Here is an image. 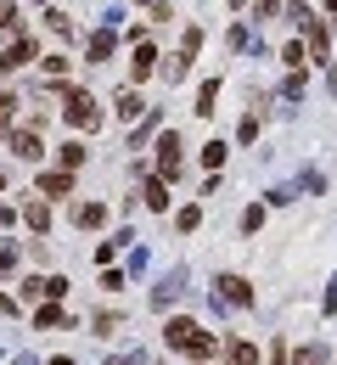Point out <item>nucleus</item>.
Segmentation results:
<instances>
[{"label":"nucleus","mask_w":337,"mask_h":365,"mask_svg":"<svg viewBox=\"0 0 337 365\" xmlns=\"http://www.w3.org/2000/svg\"><path fill=\"white\" fill-rule=\"evenodd\" d=\"M292 365H326V343H309V349H298Z\"/></svg>","instance_id":"20"},{"label":"nucleus","mask_w":337,"mask_h":365,"mask_svg":"<svg viewBox=\"0 0 337 365\" xmlns=\"http://www.w3.org/2000/svg\"><path fill=\"white\" fill-rule=\"evenodd\" d=\"M17 101H11V91H0V124H6V113H11Z\"/></svg>","instance_id":"33"},{"label":"nucleus","mask_w":337,"mask_h":365,"mask_svg":"<svg viewBox=\"0 0 337 365\" xmlns=\"http://www.w3.org/2000/svg\"><path fill=\"white\" fill-rule=\"evenodd\" d=\"M225 365H259V349H253V343H231V349H225Z\"/></svg>","instance_id":"17"},{"label":"nucleus","mask_w":337,"mask_h":365,"mask_svg":"<svg viewBox=\"0 0 337 365\" xmlns=\"http://www.w3.org/2000/svg\"><path fill=\"white\" fill-rule=\"evenodd\" d=\"M146 208H157V214L169 208V185L163 180H146Z\"/></svg>","instance_id":"19"},{"label":"nucleus","mask_w":337,"mask_h":365,"mask_svg":"<svg viewBox=\"0 0 337 365\" xmlns=\"http://www.w3.org/2000/svg\"><path fill=\"white\" fill-rule=\"evenodd\" d=\"M197 46H202V29H186V40H180V51H175V56H169V68H163V73H169V85H175V79H186V68H192Z\"/></svg>","instance_id":"3"},{"label":"nucleus","mask_w":337,"mask_h":365,"mask_svg":"<svg viewBox=\"0 0 337 365\" xmlns=\"http://www.w3.org/2000/svg\"><path fill=\"white\" fill-rule=\"evenodd\" d=\"M247 46H253V34H247V29L237 23V29H231V51H247Z\"/></svg>","instance_id":"31"},{"label":"nucleus","mask_w":337,"mask_h":365,"mask_svg":"<svg viewBox=\"0 0 337 365\" xmlns=\"http://www.w3.org/2000/svg\"><path fill=\"white\" fill-rule=\"evenodd\" d=\"M40 191H46V197H68V191H73V175H62V169H56V175H40Z\"/></svg>","instance_id":"13"},{"label":"nucleus","mask_w":337,"mask_h":365,"mask_svg":"<svg viewBox=\"0 0 337 365\" xmlns=\"http://www.w3.org/2000/svg\"><path fill=\"white\" fill-rule=\"evenodd\" d=\"M56 163H62V175H73V169L85 163V146H79V140H68V146L56 152Z\"/></svg>","instance_id":"15"},{"label":"nucleus","mask_w":337,"mask_h":365,"mask_svg":"<svg viewBox=\"0 0 337 365\" xmlns=\"http://www.w3.org/2000/svg\"><path fill=\"white\" fill-rule=\"evenodd\" d=\"M304 91H309V79H304V73H287V85H281V96H287V101H304Z\"/></svg>","instance_id":"21"},{"label":"nucleus","mask_w":337,"mask_h":365,"mask_svg":"<svg viewBox=\"0 0 337 365\" xmlns=\"http://www.w3.org/2000/svg\"><path fill=\"white\" fill-rule=\"evenodd\" d=\"M152 6H157V0H152Z\"/></svg>","instance_id":"39"},{"label":"nucleus","mask_w":337,"mask_h":365,"mask_svg":"<svg viewBox=\"0 0 337 365\" xmlns=\"http://www.w3.org/2000/svg\"><path fill=\"white\" fill-rule=\"evenodd\" d=\"M259 124H264L259 113H247V118H242V130H237V140H242V146H247V140H259Z\"/></svg>","instance_id":"23"},{"label":"nucleus","mask_w":337,"mask_h":365,"mask_svg":"<svg viewBox=\"0 0 337 365\" xmlns=\"http://www.w3.org/2000/svg\"><path fill=\"white\" fill-rule=\"evenodd\" d=\"M113 331H118V315H113V309H101V315H96V337H113Z\"/></svg>","instance_id":"28"},{"label":"nucleus","mask_w":337,"mask_h":365,"mask_svg":"<svg viewBox=\"0 0 337 365\" xmlns=\"http://www.w3.org/2000/svg\"><path fill=\"white\" fill-rule=\"evenodd\" d=\"M118 242H130V230H124ZM118 242H96V259H101V264H113V259H118Z\"/></svg>","instance_id":"26"},{"label":"nucleus","mask_w":337,"mask_h":365,"mask_svg":"<svg viewBox=\"0 0 337 365\" xmlns=\"http://www.w3.org/2000/svg\"><path fill=\"white\" fill-rule=\"evenodd\" d=\"M326 11H337V0H326Z\"/></svg>","instance_id":"36"},{"label":"nucleus","mask_w":337,"mask_h":365,"mask_svg":"<svg viewBox=\"0 0 337 365\" xmlns=\"http://www.w3.org/2000/svg\"><path fill=\"white\" fill-rule=\"evenodd\" d=\"M281 62H287L292 73H304V46H298V40H292V46H287V51H281Z\"/></svg>","instance_id":"27"},{"label":"nucleus","mask_w":337,"mask_h":365,"mask_svg":"<svg viewBox=\"0 0 337 365\" xmlns=\"http://www.w3.org/2000/svg\"><path fill=\"white\" fill-rule=\"evenodd\" d=\"M73 225L101 230V225H107V208H101V202H73Z\"/></svg>","instance_id":"11"},{"label":"nucleus","mask_w":337,"mask_h":365,"mask_svg":"<svg viewBox=\"0 0 337 365\" xmlns=\"http://www.w3.org/2000/svg\"><path fill=\"white\" fill-rule=\"evenodd\" d=\"M231 6H247V0H231Z\"/></svg>","instance_id":"37"},{"label":"nucleus","mask_w":337,"mask_h":365,"mask_svg":"<svg viewBox=\"0 0 337 365\" xmlns=\"http://www.w3.org/2000/svg\"><path fill=\"white\" fill-rule=\"evenodd\" d=\"M0 185H6V175H0Z\"/></svg>","instance_id":"38"},{"label":"nucleus","mask_w":337,"mask_h":365,"mask_svg":"<svg viewBox=\"0 0 337 365\" xmlns=\"http://www.w3.org/2000/svg\"><path fill=\"white\" fill-rule=\"evenodd\" d=\"M34 326H68V315L56 304H46V309H34Z\"/></svg>","instance_id":"22"},{"label":"nucleus","mask_w":337,"mask_h":365,"mask_svg":"<svg viewBox=\"0 0 337 365\" xmlns=\"http://www.w3.org/2000/svg\"><path fill=\"white\" fill-rule=\"evenodd\" d=\"M163 337H169L175 354H192V360H208V354H214V331H202L197 320H169Z\"/></svg>","instance_id":"1"},{"label":"nucleus","mask_w":337,"mask_h":365,"mask_svg":"<svg viewBox=\"0 0 337 365\" xmlns=\"http://www.w3.org/2000/svg\"><path fill=\"white\" fill-rule=\"evenodd\" d=\"M46 29H51V34H62V40H68V34H73V23H68V17H62V11H46Z\"/></svg>","instance_id":"25"},{"label":"nucleus","mask_w":337,"mask_h":365,"mask_svg":"<svg viewBox=\"0 0 337 365\" xmlns=\"http://www.w3.org/2000/svg\"><path fill=\"white\" fill-rule=\"evenodd\" d=\"M332 96H337V68H332Z\"/></svg>","instance_id":"35"},{"label":"nucleus","mask_w":337,"mask_h":365,"mask_svg":"<svg viewBox=\"0 0 337 365\" xmlns=\"http://www.w3.org/2000/svg\"><path fill=\"white\" fill-rule=\"evenodd\" d=\"M113 46H118V34H113V29H96V34H90V46H85V56H90V68H101V62L113 56Z\"/></svg>","instance_id":"10"},{"label":"nucleus","mask_w":337,"mask_h":365,"mask_svg":"<svg viewBox=\"0 0 337 365\" xmlns=\"http://www.w3.org/2000/svg\"><path fill=\"white\" fill-rule=\"evenodd\" d=\"M214 101H219V79H208V85L197 91V107H192V113H202V118H214Z\"/></svg>","instance_id":"14"},{"label":"nucleus","mask_w":337,"mask_h":365,"mask_svg":"<svg viewBox=\"0 0 337 365\" xmlns=\"http://www.w3.org/2000/svg\"><path fill=\"white\" fill-rule=\"evenodd\" d=\"M34 62V34H17L11 46L0 51V73H17V68H28Z\"/></svg>","instance_id":"5"},{"label":"nucleus","mask_w":337,"mask_h":365,"mask_svg":"<svg viewBox=\"0 0 337 365\" xmlns=\"http://www.w3.org/2000/svg\"><path fill=\"white\" fill-rule=\"evenodd\" d=\"M304 40H309V56H315V62H332V34H326V23H321V17H309V23H304Z\"/></svg>","instance_id":"6"},{"label":"nucleus","mask_w":337,"mask_h":365,"mask_svg":"<svg viewBox=\"0 0 337 365\" xmlns=\"http://www.w3.org/2000/svg\"><path fill=\"white\" fill-rule=\"evenodd\" d=\"M180 292H186V270H169L163 281H157V292H152V304H157V309H169V304H175Z\"/></svg>","instance_id":"8"},{"label":"nucleus","mask_w":337,"mask_h":365,"mask_svg":"<svg viewBox=\"0 0 337 365\" xmlns=\"http://www.w3.org/2000/svg\"><path fill=\"white\" fill-rule=\"evenodd\" d=\"M197 225H202V208H197V202H186V208L175 214V230H180V236H192Z\"/></svg>","instance_id":"16"},{"label":"nucleus","mask_w":337,"mask_h":365,"mask_svg":"<svg viewBox=\"0 0 337 365\" xmlns=\"http://www.w3.org/2000/svg\"><path fill=\"white\" fill-rule=\"evenodd\" d=\"M23 298H28V304H34V298H46V281H40V275H28V281H23Z\"/></svg>","instance_id":"30"},{"label":"nucleus","mask_w":337,"mask_h":365,"mask_svg":"<svg viewBox=\"0 0 337 365\" xmlns=\"http://www.w3.org/2000/svg\"><path fill=\"white\" fill-rule=\"evenodd\" d=\"M11 152H17V158H28V163H34V158H40V152H46V146H40V130H34V124H23V130H11Z\"/></svg>","instance_id":"9"},{"label":"nucleus","mask_w":337,"mask_h":365,"mask_svg":"<svg viewBox=\"0 0 337 365\" xmlns=\"http://www.w3.org/2000/svg\"><path fill=\"white\" fill-rule=\"evenodd\" d=\"M175 175H180V135L169 130V135L157 140V180L169 185V180H175Z\"/></svg>","instance_id":"4"},{"label":"nucleus","mask_w":337,"mask_h":365,"mask_svg":"<svg viewBox=\"0 0 337 365\" xmlns=\"http://www.w3.org/2000/svg\"><path fill=\"white\" fill-rule=\"evenodd\" d=\"M270 365H287V349H281V343H276V349H270Z\"/></svg>","instance_id":"34"},{"label":"nucleus","mask_w":337,"mask_h":365,"mask_svg":"<svg viewBox=\"0 0 337 365\" xmlns=\"http://www.w3.org/2000/svg\"><path fill=\"white\" fill-rule=\"evenodd\" d=\"M28 225H34V230H46V225H51V214H46V202H28Z\"/></svg>","instance_id":"29"},{"label":"nucleus","mask_w":337,"mask_h":365,"mask_svg":"<svg viewBox=\"0 0 337 365\" xmlns=\"http://www.w3.org/2000/svg\"><path fill=\"white\" fill-rule=\"evenodd\" d=\"M202 163L219 175V163H225V146H219V140H208V146H202Z\"/></svg>","instance_id":"24"},{"label":"nucleus","mask_w":337,"mask_h":365,"mask_svg":"<svg viewBox=\"0 0 337 365\" xmlns=\"http://www.w3.org/2000/svg\"><path fill=\"white\" fill-rule=\"evenodd\" d=\"M113 107H118V118H141V96H135V91H118V96H113Z\"/></svg>","instance_id":"18"},{"label":"nucleus","mask_w":337,"mask_h":365,"mask_svg":"<svg viewBox=\"0 0 337 365\" xmlns=\"http://www.w3.org/2000/svg\"><path fill=\"white\" fill-rule=\"evenodd\" d=\"M326 315H337V275H332V287H326V304H321Z\"/></svg>","instance_id":"32"},{"label":"nucleus","mask_w":337,"mask_h":365,"mask_svg":"<svg viewBox=\"0 0 337 365\" xmlns=\"http://www.w3.org/2000/svg\"><path fill=\"white\" fill-rule=\"evenodd\" d=\"M62 118H68L73 130H96V124H101V107H96V96H85V91H68V107H62Z\"/></svg>","instance_id":"2"},{"label":"nucleus","mask_w":337,"mask_h":365,"mask_svg":"<svg viewBox=\"0 0 337 365\" xmlns=\"http://www.w3.org/2000/svg\"><path fill=\"white\" fill-rule=\"evenodd\" d=\"M214 287H219V298H225V304H237V309H247V304H253V287H247L242 275H219Z\"/></svg>","instance_id":"7"},{"label":"nucleus","mask_w":337,"mask_h":365,"mask_svg":"<svg viewBox=\"0 0 337 365\" xmlns=\"http://www.w3.org/2000/svg\"><path fill=\"white\" fill-rule=\"evenodd\" d=\"M152 68H157V51H152V46L141 40V46H135V62H130V79H146Z\"/></svg>","instance_id":"12"}]
</instances>
